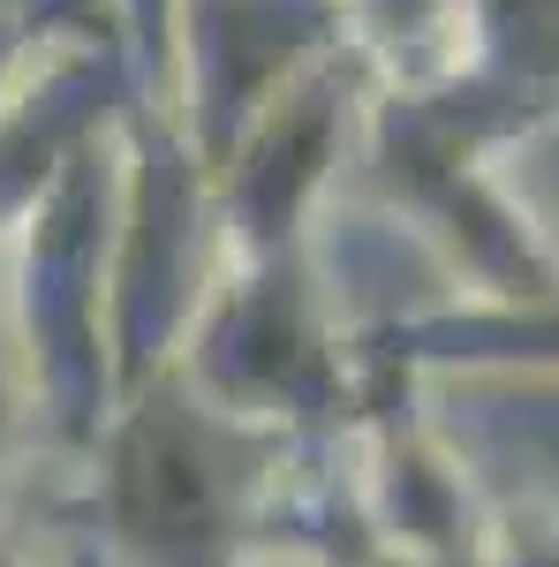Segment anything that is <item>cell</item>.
I'll list each match as a JSON object with an SVG mask.
<instances>
[{"mask_svg":"<svg viewBox=\"0 0 559 567\" xmlns=\"http://www.w3.org/2000/svg\"><path fill=\"white\" fill-rule=\"evenodd\" d=\"M15 8H23V0H0V23H8V16H15Z\"/></svg>","mask_w":559,"mask_h":567,"instance_id":"cell-1","label":"cell"}]
</instances>
